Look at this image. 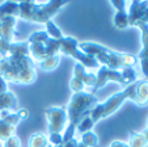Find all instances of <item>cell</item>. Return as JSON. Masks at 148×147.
<instances>
[{"label": "cell", "instance_id": "1", "mask_svg": "<svg viewBox=\"0 0 148 147\" xmlns=\"http://www.w3.org/2000/svg\"><path fill=\"white\" fill-rule=\"evenodd\" d=\"M136 80L138 74L134 67H127V68H123L122 71H117V70L101 66L95 74V72H88L84 66L76 63L73 67L72 78L70 80V88L73 93H77V92H84V88L87 87H92L90 93L93 95L109 81L130 86Z\"/></svg>", "mask_w": 148, "mask_h": 147}, {"label": "cell", "instance_id": "2", "mask_svg": "<svg viewBox=\"0 0 148 147\" xmlns=\"http://www.w3.org/2000/svg\"><path fill=\"white\" fill-rule=\"evenodd\" d=\"M0 78L16 84H32L37 79L28 41L12 42L5 57L0 58Z\"/></svg>", "mask_w": 148, "mask_h": 147}, {"label": "cell", "instance_id": "3", "mask_svg": "<svg viewBox=\"0 0 148 147\" xmlns=\"http://www.w3.org/2000/svg\"><path fill=\"white\" fill-rule=\"evenodd\" d=\"M126 100H131L138 106L148 105V79H142L134 81L132 84L127 86L121 92L113 93L109 99L102 103H98L92 110L89 112V117L92 121L98 122L101 119L112 116L123 105Z\"/></svg>", "mask_w": 148, "mask_h": 147}, {"label": "cell", "instance_id": "4", "mask_svg": "<svg viewBox=\"0 0 148 147\" xmlns=\"http://www.w3.org/2000/svg\"><path fill=\"white\" fill-rule=\"evenodd\" d=\"M28 43L29 54L41 70L53 71L58 67L60 62V39H54L46 30H39L30 34Z\"/></svg>", "mask_w": 148, "mask_h": 147}, {"label": "cell", "instance_id": "5", "mask_svg": "<svg viewBox=\"0 0 148 147\" xmlns=\"http://www.w3.org/2000/svg\"><path fill=\"white\" fill-rule=\"evenodd\" d=\"M79 49L84 54L96 59L98 64L112 70H117V71H122L123 68H127V67H134L138 63L136 55L119 53V51L112 50L109 47L102 46V45L96 43V42H79Z\"/></svg>", "mask_w": 148, "mask_h": 147}, {"label": "cell", "instance_id": "6", "mask_svg": "<svg viewBox=\"0 0 148 147\" xmlns=\"http://www.w3.org/2000/svg\"><path fill=\"white\" fill-rule=\"evenodd\" d=\"M98 104L97 97L90 92H77L72 93L70 99V103L67 105V116H68V125L64 129L62 137L63 143L75 138V131L77 128L79 122L85 116L89 114V112ZM62 143V144H63Z\"/></svg>", "mask_w": 148, "mask_h": 147}, {"label": "cell", "instance_id": "7", "mask_svg": "<svg viewBox=\"0 0 148 147\" xmlns=\"http://www.w3.org/2000/svg\"><path fill=\"white\" fill-rule=\"evenodd\" d=\"M67 4L62 0L50 1H18V19L28 22L46 24Z\"/></svg>", "mask_w": 148, "mask_h": 147}, {"label": "cell", "instance_id": "8", "mask_svg": "<svg viewBox=\"0 0 148 147\" xmlns=\"http://www.w3.org/2000/svg\"><path fill=\"white\" fill-rule=\"evenodd\" d=\"M60 54L76 59L77 63H80L85 68H98L100 66L96 59L84 54L79 49V41L71 36H63V38H60Z\"/></svg>", "mask_w": 148, "mask_h": 147}, {"label": "cell", "instance_id": "9", "mask_svg": "<svg viewBox=\"0 0 148 147\" xmlns=\"http://www.w3.org/2000/svg\"><path fill=\"white\" fill-rule=\"evenodd\" d=\"M29 110L26 108L18 109L16 112H1L0 113V142L7 141L14 135L17 125L29 117Z\"/></svg>", "mask_w": 148, "mask_h": 147}, {"label": "cell", "instance_id": "10", "mask_svg": "<svg viewBox=\"0 0 148 147\" xmlns=\"http://www.w3.org/2000/svg\"><path fill=\"white\" fill-rule=\"evenodd\" d=\"M49 121V134H63L68 125V116L66 106H49L45 109Z\"/></svg>", "mask_w": 148, "mask_h": 147}, {"label": "cell", "instance_id": "11", "mask_svg": "<svg viewBox=\"0 0 148 147\" xmlns=\"http://www.w3.org/2000/svg\"><path fill=\"white\" fill-rule=\"evenodd\" d=\"M129 26H136L138 24H148V1H130Z\"/></svg>", "mask_w": 148, "mask_h": 147}, {"label": "cell", "instance_id": "12", "mask_svg": "<svg viewBox=\"0 0 148 147\" xmlns=\"http://www.w3.org/2000/svg\"><path fill=\"white\" fill-rule=\"evenodd\" d=\"M16 16L11 14H3L0 16V39L12 43L16 36V25H17Z\"/></svg>", "mask_w": 148, "mask_h": 147}, {"label": "cell", "instance_id": "13", "mask_svg": "<svg viewBox=\"0 0 148 147\" xmlns=\"http://www.w3.org/2000/svg\"><path fill=\"white\" fill-rule=\"evenodd\" d=\"M110 4L117 9L114 14V26L119 30L126 29L129 26V14L126 12L127 1H125V0H112Z\"/></svg>", "mask_w": 148, "mask_h": 147}, {"label": "cell", "instance_id": "14", "mask_svg": "<svg viewBox=\"0 0 148 147\" xmlns=\"http://www.w3.org/2000/svg\"><path fill=\"white\" fill-rule=\"evenodd\" d=\"M138 28L142 32V50L139 51L136 58L139 61L142 59H148V24H138Z\"/></svg>", "mask_w": 148, "mask_h": 147}, {"label": "cell", "instance_id": "15", "mask_svg": "<svg viewBox=\"0 0 148 147\" xmlns=\"http://www.w3.org/2000/svg\"><path fill=\"white\" fill-rule=\"evenodd\" d=\"M17 97L13 92L8 91L4 96L0 97V113L1 112H8L9 109H13L17 106Z\"/></svg>", "mask_w": 148, "mask_h": 147}, {"label": "cell", "instance_id": "16", "mask_svg": "<svg viewBox=\"0 0 148 147\" xmlns=\"http://www.w3.org/2000/svg\"><path fill=\"white\" fill-rule=\"evenodd\" d=\"M129 146L130 147H148L147 139H145L144 134L140 131H130V138H129Z\"/></svg>", "mask_w": 148, "mask_h": 147}, {"label": "cell", "instance_id": "17", "mask_svg": "<svg viewBox=\"0 0 148 147\" xmlns=\"http://www.w3.org/2000/svg\"><path fill=\"white\" fill-rule=\"evenodd\" d=\"M29 147H49V141L47 137L43 133H36L33 135H30L28 141Z\"/></svg>", "mask_w": 148, "mask_h": 147}, {"label": "cell", "instance_id": "18", "mask_svg": "<svg viewBox=\"0 0 148 147\" xmlns=\"http://www.w3.org/2000/svg\"><path fill=\"white\" fill-rule=\"evenodd\" d=\"M45 26H46V33H47L51 38H54V39L63 38V33H62V30L55 25V22H54L53 20L49 21V22H46Z\"/></svg>", "mask_w": 148, "mask_h": 147}, {"label": "cell", "instance_id": "19", "mask_svg": "<svg viewBox=\"0 0 148 147\" xmlns=\"http://www.w3.org/2000/svg\"><path fill=\"white\" fill-rule=\"evenodd\" d=\"M81 143H84L87 147H96L98 144V137L93 131H87L81 134Z\"/></svg>", "mask_w": 148, "mask_h": 147}, {"label": "cell", "instance_id": "20", "mask_svg": "<svg viewBox=\"0 0 148 147\" xmlns=\"http://www.w3.org/2000/svg\"><path fill=\"white\" fill-rule=\"evenodd\" d=\"M93 126H95V122L92 121V118H90L89 114H88V116H85L80 122H79L76 130H77L79 133L84 134V133H87V131H92Z\"/></svg>", "mask_w": 148, "mask_h": 147}, {"label": "cell", "instance_id": "21", "mask_svg": "<svg viewBox=\"0 0 148 147\" xmlns=\"http://www.w3.org/2000/svg\"><path fill=\"white\" fill-rule=\"evenodd\" d=\"M47 141H49V144H50V146L59 147V146H62V143H63V137H62V134H49Z\"/></svg>", "mask_w": 148, "mask_h": 147}, {"label": "cell", "instance_id": "22", "mask_svg": "<svg viewBox=\"0 0 148 147\" xmlns=\"http://www.w3.org/2000/svg\"><path fill=\"white\" fill-rule=\"evenodd\" d=\"M1 147H21V142H20L18 137L13 135V137H11V138H8L7 141H4Z\"/></svg>", "mask_w": 148, "mask_h": 147}, {"label": "cell", "instance_id": "23", "mask_svg": "<svg viewBox=\"0 0 148 147\" xmlns=\"http://www.w3.org/2000/svg\"><path fill=\"white\" fill-rule=\"evenodd\" d=\"M8 84H7V81L4 80L3 78H0V97L4 96V95L8 92Z\"/></svg>", "mask_w": 148, "mask_h": 147}, {"label": "cell", "instance_id": "24", "mask_svg": "<svg viewBox=\"0 0 148 147\" xmlns=\"http://www.w3.org/2000/svg\"><path fill=\"white\" fill-rule=\"evenodd\" d=\"M140 62V67H142V72L145 79H148V59H142Z\"/></svg>", "mask_w": 148, "mask_h": 147}, {"label": "cell", "instance_id": "25", "mask_svg": "<svg viewBox=\"0 0 148 147\" xmlns=\"http://www.w3.org/2000/svg\"><path fill=\"white\" fill-rule=\"evenodd\" d=\"M109 147H130L127 142H122V141H113L110 143Z\"/></svg>", "mask_w": 148, "mask_h": 147}, {"label": "cell", "instance_id": "26", "mask_svg": "<svg viewBox=\"0 0 148 147\" xmlns=\"http://www.w3.org/2000/svg\"><path fill=\"white\" fill-rule=\"evenodd\" d=\"M77 143H79V141H76V138H73V139H71V141L63 143L62 146H59V147H77Z\"/></svg>", "mask_w": 148, "mask_h": 147}, {"label": "cell", "instance_id": "27", "mask_svg": "<svg viewBox=\"0 0 148 147\" xmlns=\"http://www.w3.org/2000/svg\"><path fill=\"white\" fill-rule=\"evenodd\" d=\"M142 133H143V134H144L145 139H147V143H148V130H147V129H144V130H143V131H142Z\"/></svg>", "mask_w": 148, "mask_h": 147}, {"label": "cell", "instance_id": "28", "mask_svg": "<svg viewBox=\"0 0 148 147\" xmlns=\"http://www.w3.org/2000/svg\"><path fill=\"white\" fill-rule=\"evenodd\" d=\"M77 147H87V146H85L84 143H81V142H79V143H77Z\"/></svg>", "mask_w": 148, "mask_h": 147}, {"label": "cell", "instance_id": "29", "mask_svg": "<svg viewBox=\"0 0 148 147\" xmlns=\"http://www.w3.org/2000/svg\"><path fill=\"white\" fill-rule=\"evenodd\" d=\"M145 129H147V130H148V119H147V128H145Z\"/></svg>", "mask_w": 148, "mask_h": 147}, {"label": "cell", "instance_id": "30", "mask_svg": "<svg viewBox=\"0 0 148 147\" xmlns=\"http://www.w3.org/2000/svg\"><path fill=\"white\" fill-rule=\"evenodd\" d=\"M0 147H1V142H0Z\"/></svg>", "mask_w": 148, "mask_h": 147}]
</instances>
